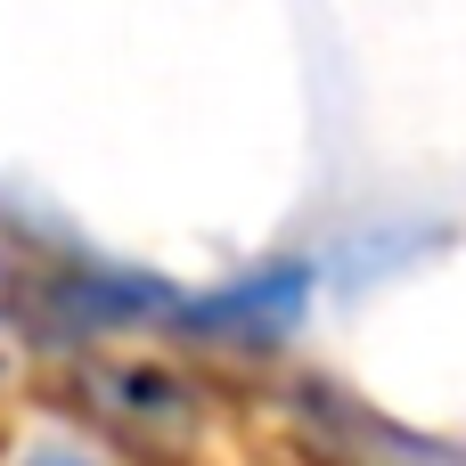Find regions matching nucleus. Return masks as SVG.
<instances>
[{"label": "nucleus", "mask_w": 466, "mask_h": 466, "mask_svg": "<svg viewBox=\"0 0 466 466\" xmlns=\"http://www.w3.org/2000/svg\"><path fill=\"white\" fill-rule=\"evenodd\" d=\"M303 319H311V262L246 270V279H229V287L180 295V311H172V328H188V336H205V344H238V352H270V344H287Z\"/></svg>", "instance_id": "nucleus-1"}, {"label": "nucleus", "mask_w": 466, "mask_h": 466, "mask_svg": "<svg viewBox=\"0 0 466 466\" xmlns=\"http://www.w3.org/2000/svg\"><path fill=\"white\" fill-rule=\"evenodd\" d=\"M311 418L336 434V451L352 466H466V451L451 442H426V434H410V426H385V418H369V410H352V401H311Z\"/></svg>", "instance_id": "nucleus-2"}, {"label": "nucleus", "mask_w": 466, "mask_h": 466, "mask_svg": "<svg viewBox=\"0 0 466 466\" xmlns=\"http://www.w3.org/2000/svg\"><path fill=\"white\" fill-rule=\"evenodd\" d=\"M25 466H90V459H74V451H33Z\"/></svg>", "instance_id": "nucleus-3"}]
</instances>
